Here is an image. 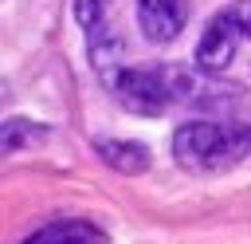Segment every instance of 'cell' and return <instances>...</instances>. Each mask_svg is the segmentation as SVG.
Wrapping results in <instances>:
<instances>
[{
  "mask_svg": "<svg viewBox=\"0 0 251 244\" xmlns=\"http://www.w3.org/2000/svg\"><path fill=\"white\" fill-rule=\"evenodd\" d=\"M251 153V122H208L192 118L173 130V157L184 169L216 173Z\"/></svg>",
  "mask_w": 251,
  "mask_h": 244,
  "instance_id": "cell-2",
  "label": "cell"
},
{
  "mask_svg": "<svg viewBox=\"0 0 251 244\" xmlns=\"http://www.w3.org/2000/svg\"><path fill=\"white\" fill-rule=\"evenodd\" d=\"M239 43H251V0H231L227 8H220L208 20V28L196 43V67L208 75L224 71L235 59Z\"/></svg>",
  "mask_w": 251,
  "mask_h": 244,
  "instance_id": "cell-3",
  "label": "cell"
},
{
  "mask_svg": "<svg viewBox=\"0 0 251 244\" xmlns=\"http://www.w3.org/2000/svg\"><path fill=\"white\" fill-rule=\"evenodd\" d=\"M43 134H47L43 122H31V118H8L4 130H0V146H4V153H16L24 142H35V138H43Z\"/></svg>",
  "mask_w": 251,
  "mask_h": 244,
  "instance_id": "cell-8",
  "label": "cell"
},
{
  "mask_svg": "<svg viewBox=\"0 0 251 244\" xmlns=\"http://www.w3.org/2000/svg\"><path fill=\"white\" fill-rule=\"evenodd\" d=\"M208 71L200 67H176V63H157V67H114L102 75V87L133 114H165L169 106H196V110H220L231 102L235 91H224L204 79Z\"/></svg>",
  "mask_w": 251,
  "mask_h": 244,
  "instance_id": "cell-1",
  "label": "cell"
},
{
  "mask_svg": "<svg viewBox=\"0 0 251 244\" xmlns=\"http://www.w3.org/2000/svg\"><path fill=\"white\" fill-rule=\"evenodd\" d=\"M94 150H98V157H102L110 169H118V173H145V169H149V150H145L141 142L98 138Z\"/></svg>",
  "mask_w": 251,
  "mask_h": 244,
  "instance_id": "cell-7",
  "label": "cell"
},
{
  "mask_svg": "<svg viewBox=\"0 0 251 244\" xmlns=\"http://www.w3.org/2000/svg\"><path fill=\"white\" fill-rule=\"evenodd\" d=\"M133 8H137V28L145 31L149 43H173L192 16L184 0H133Z\"/></svg>",
  "mask_w": 251,
  "mask_h": 244,
  "instance_id": "cell-5",
  "label": "cell"
},
{
  "mask_svg": "<svg viewBox=\"0 0 251 244\" xmlns=\"http://www.w3.org/2000/svg\"><path fill=\"white\" fill-rule=\"evenodd\" d=\"M24 244H110V240L90 220H55V224H43L39 232H31Z\"/></svg>",
  "mask_w": 251,
  "mask_h": 244,
  "instance_id": "cell-6",
  "label": "cell"
},
{
  "mask_svg": "<svg viewBox=\"0 0 251 244\" xmlns=\"http://www.w3.org/2000/svg\"><path fill=\"white\" fill-rule=\"evenodd\" d=\"M75 20L86 31V51L98 79L122 67V35L114 24V0H75Z\"/></svg>",
  "mask_w": 251,
  "mask_h": 244,
  "instance_id": "cell-4",
  "label": "cell"
}]
</instances>
